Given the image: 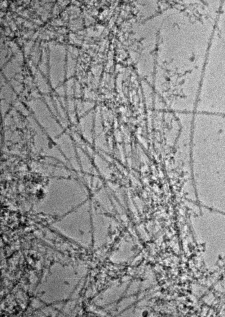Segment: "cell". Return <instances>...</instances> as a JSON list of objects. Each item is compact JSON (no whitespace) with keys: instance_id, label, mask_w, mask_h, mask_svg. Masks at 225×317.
I'll list each match as a JSON object with an SVG mask.
<instances>
[{"instance_id":"cell-1","label":"cell","mask_w":225,"mask_h":317,"mask_svg":"<svg viewBox=\"0 0 225 317\" xmlns=\"http://www.w3.org/2000/svg\"><path fill=\"white\" fill-rule=\"evenodd\" d=\"M37 83L40 91L44 94L49 93L50 88L45 78L42 75L37 77Z\"/></svg>"},{"instance_id":"cell-3","label":"cell","mask_w":225,"mask_h":317,"mask_svg":"<svg viewBox=\"0 0 225 317\" xmlns=\"http://www.w3.org/2000/svg\"><path fill=\"white\" fill-rule=\"evenodd\" d=\"M39 260V258L37 256L31 255L29 256L27 259L28 263L33 268L35 267Z\"/></svg>"},{"instance_id":"cell-2","label":"cell","mask_w":225,"mask_h":317,"mask_svg":"<svg viewBox=\"0 0 225 317\" xmlns=\"http://www.w3.org/2000/svg\"><path fill=\"white\" fill-rule=\"evenodd\" d=\"M21 305L18 302L13 300L8 302L6 305V308L11 313L16 315L18 314L22 310Z\"/></svg>"},{"instance_id":"cell-4","label":"cell","mask_w":225,"mask_h":317,"mask_svg":"<svg viewBox=\"0 0 225 317\" xmlns=\"http://www.w3.org/2000/svg\"><path fill=\"white\" fill-rule=\"evenodd\" d=\"M63 87H60L58 89V92L61 94H63L64 93V89Z\"/></svg>"}]
</instances>
